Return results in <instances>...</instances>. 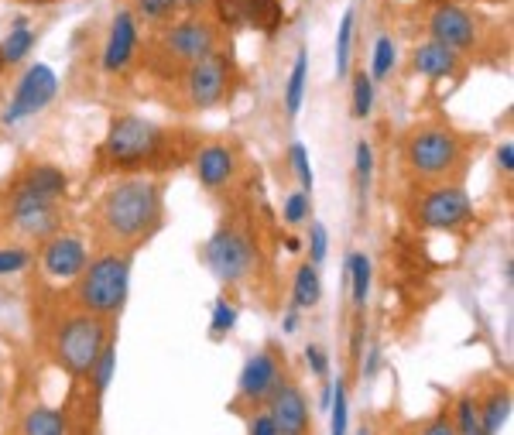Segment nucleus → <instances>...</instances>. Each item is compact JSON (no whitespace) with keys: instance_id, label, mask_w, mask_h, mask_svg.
Listing matches in <instances>:
<instances>
[{"instance_id":"obj_1","label":"nucleus","mask_w":514,"mask_h":435,"mask_svg":"<svg viewBox=\"0 0 514 435\" xmlns=\"http://www.w3.org/2000/svg\"><path fill=\"white\" fill-rule=\"evenodd\" d=\"M165 223L162 185L148 175H131L110 185L93 209V237L103 251L134 254Z\"/></svg>"},{"instance_id":"obj_2","label":"nucleus","mask_w":514,"mask_h":435,"mask_svg":"<svg viewBox=\"0 0 514 435\" xmlns=\"http://www.w3.org/2000/svg\"><path fill=\"white\" fill-rule=\"evenodd\" d=\"M172 134L175 131H165L148 117L120 114L110 120V131L96 151V161L103 172H144V168L175 165Z\"/></svg>"},{"instance_id":"obj_3","label":"nucleus","mask_w":514,"mask_h":435,"mask_svg":"<svg viewBox=\"0 0 514 435\" xmlns=\"http://www.w3.org/2000/svg\"><path fill=\"white\" fill-rule=\"evenodd\" d=\"M131 292V254L100 251L76 281L79 312H90L96 319H114L127 305Z\"/></svg>"},{"instance_id":"obj_4","label":"nucleus","mask_w":514,"mask_h":435,"mask_svg":"<svg viewBox=\"0 0 514 435\" xmlns=\"http://www.w3.org/2000/svg\"><path fill=\"white\" fill-rule=\"evenodd\" d=\"M110 340L114 336H110L107 319H96L90 312H72V316L59 322V329L52 336V360L69 377L83 381V377H90L96 357H100Z\"/></svg>"},{"instance_id":"obj_5","label":"nucleus","mask_w":514,"mask_h":435,"mask_svg":"<svg viewBox=\"0 0 514 435\" xmlns=\"http://www.w3.org/2000/svg\"><path fill=\"white\" fill-rule=\"evenodd\" d=\"M405 161L422 179H446L463 161V138L443 124H422L408 134Z\"/></svg>"},{"instance_id":"obj_6","label":"nucleus","mask_w":514,"mask_h":435,"mask_svg":"<svg viewBox=\"0 0 514 435\" xmlns=\"http://www.w3.org/2000/svg\"><path fill=\"white\" fill-rule=\"evenodd\" d=\"M220 48V31L213 21L203 18H182L168 24L162 35L155 38V59L165 69H189L199 59L213 55Z\"/></svg>"},{"instance_id":"obj_7","label":"nucleus","mask_w":514,"mask_h":435,"mask_svg":"<svg viewBox=\"0 0 514 435\" xmlns=\"http://www.w3.org/2000/svg\"><path fill=\"white\" fill-rule=\"evenodd\" d=\"M203 257H206V268H210L223 285H244L247 278L257 275V264H261L254 237L244 227H234V223L220 227L206 240Z\"/></svg>"},{"instance_id":"obj_8","label":"nucleus","mask_w":514,"mask_h":435,"mask_svg":"<svg viewBox=\"0 0 514 435\" xmlns=\"http://www.w3.org/2000/svg\"><path fill=\"white\" fill-rule=\"evenodd\" d=\"M237 83V66L234 55H227L223 48H216L213 55L199 59L196 66L182 72V86H186V103L192 110H213L220 107L230 96Z\"/></svg>"},{"instance_id":"obj_9","label":"nucleus","mask_w":514,"mask_h":435,"mask_svg":"<svg viewBox=\"0 0 514 435\" xmlns=\"http://www.w3.org/2000/svg\"><path fill=\"white\" fill-rule=\"evenodd\" d=\"M415 216H419L425 230L460 233L463 227L473 223V203L463 185H439V189L425 192Z\"/></svg>"},{"instance_id":"obj_10","label":"nucleus","mask_w":514,"mask_h":435,"mask_svg":"<svg viewBox=\"0 0 514 435\" xmlns=\"http://www.w3.org/2000/svg\"><path fill=\"white\" fill-rule=\"evenodd\" d=\"M285 384V357L275 346H264L261 353H254L244 364L237 377V401L247 408H264L268 398Z\"/></svg>"},{"instance_id":"obj_11","label":"nucleus","mask_w":514,"mask_h":435,"mask_svg":"<svg viewBox=\"0 0 514 435\" xmlns=\"http://www.w3.org/2000/svg\"><path fill=\"white\" fill-rule=\"evenodd\" d=\"M55 93H59V76H55V69H48V66H31V69L21 76L18 90H14L11 103L4 107V114H0V120H4L7 127H14V124H21V120L42 114L48 103L55 100Z\"/></svg>"},{"instance_id":"obj_12","label":"nucleus","mask_w":514,"mask_h":435,"mask_svg":"<svg viewBox=\"0 0 514 435\" xmlns=\"http://www.w3.org/2000/svg\"><path fill=\"white\" fill-rule=\"evenodd\" d=\"M66 220L62 206L55 199H42V196H31L24 189H11V223L28 237L48 240L55 237Z\"/></svg>"},{"instance_id":"obj_13","label":"nucleus","mask_w":514,"mask_h":435,"mask_svg":"<svg viewBox=\"0 0 514 435\" xmlns=\"http://www.w3.org/2000/svg\"><path fill=\"white\" fill-rule=\"evenodd\" d=\"M268 415L275 422L278 435H312V412H309V398L299 384L285 381L281 388L268 398Z\"/></svg>"},{"instance_id":"obj_14","label":"nucleus","mask_w":514,"mask_h":435,"mask_svg":"<svg viewBox=\"0 0 514 435\" xmlns=\"http://www.w3.org/2000/svg\"><path fill=\"white\" fill-rule=\"evenodd\" d=\"M86 264H90V251H86L83 237H76V233H55V237L45 240L42 268L48 278H55V281L79 278Z\"/></svg>"},{"instance_id":"obj_15","label":"nucleus","mask_w":514,"mask_h":435,"mask_svg":"<svg viewBox=\"0 0 514 435\" xmlns=\"http://www.w3.org/2000/svg\"><path fill=\"white\" fill-rule=\"evenodd\" d=\"M429 31H432V42L446 45L449 52H467V48L477 45V21L470 18V11L456 4H443L432 11L429 18Z\"/></svg>"},{"instance_id":"obj_16","label":"nucleus","mask_w":514,"mask_h":435,"mask_svg":"<svg viewBox=\"0 0 514 435\" xmlns=\"http://www.w3.org/2000/svg\"><path fill=\"white\" fill-rule=\"evenodd\" d=\"M192 165H196V179L203 182V189H223V185L234 182L237 175V151L223 141H210L192 155Z\"/></svg>"},{"instance_id":"obj_17","label":"nucleus","mask_w":514,"mask_h":435,"mask_svg":"<svg viewBox=\"0 0 514 435\" xmlns=\"http://www.w3.org/2000/svg\"><path fill=\"white\" fill-rule=\"evenodd\" d=\"M138 55V14L134 11H117L110 38L103 45V69L107 72H124Z\"/></svg>"},{"instance_id":"obj_18","label":"nucleus","mask_w":514,"mask_h":435,"mask_svg":"<svg viewBox=\"0 0 514 435\" xmlns=\"http://www.w3.org/2000/svg\"><path fill=\"white\" fill-rule=\"evenodd\" d=\"M220 14H223V21L264 28L268 35L278 28V21H281L278 0H220Z\"/></svg>"},{"instance_id":"obj_19","label":"nucleus","mask_w":514,"mask_h":435,"mask_svg":"<svg viewBox=\"0 0 514 435\" xmlns=\"http://www.w3.org/2000/svg\"><path fill=\"white\" fill-rule=\"evenodd\" d=\"M14 189H24L31 196H42V199H55L59 203L69 189V175L62 168L48 165V161H35L21 172V179L14 182Z\"/></svg>"},{"instance_id":"obj_20","label":"nucleus","mask_w":514,"mask_h":435,"mask_svg":"<svg viewBox=\"0 0 514 435\" xmlns=\"http://www.w3.org/2000/svg\"><path fill=\"white\" fill-rule=\"evenodd\" d=\"M412 66L425 79H446L460 69V55L449 52V48L439 45V42H422L412 52Z\"/></svg>"},{"instance_id":"obj_21","label":"nucleus","mask_w":514,"mask_h":435,"mask_svg":"<svg viewBox=\"0 0 514 435\" xmlns=\"http://www.w3.org/2000/svg\"><path fill=\"white\" fill-rule=\"evenodd\" d=\"M21 435H69V418L59 408L35 405L21 418Z\"/></svg>"},{"instance_id":"obj_22","label":"nucleus","mask_w":514,"mask_h":435,"mask_svg":"<svg viewBox=\"0 0 514 435\" xmlns=\"http://www.w3.org/2000/svg\"><path fill=\"white\" fill-rule=\"evenodd\" d=\"M323 302V281H319V268L316 264H299L295 271V281H292V305L299 312H309Z\"/></svg>"},{"instance_id":"obj_23","label":"nucleus","mask_w":514,"mask_h":435,"mask_svg":"<svg viewBox=\"0 0 514 435\" xmlns=\"http://www.w3.org/2000/svg\"><path fill=\"white\" fill-rule=\"evenodd\" d=\"M508 422H511V391L497 388L480 401V429H484V435H501Z\"/></svg>"},{"instance_id":"obj_24","label":"nucleus","mask_w":514,"mask_h":435,"mask_svg":"<svg viewBox=\"0 0 514 435\" xmlns=\"http://www.w3.org/2000/svg\"><path fill=\"white\" fill-rule=\"evenodd\" d=\"M343 275H347V281H350L353 305H357V309H364L367 298H371V275H374V271H371V257L353 251L347 257V264H343Z\"/></svg>"},{"instance_id":"obj_25","label":"nucleus","mask_w":514,"mask_h":435,"mask_svg":"<svg viewBox=\"0 0 514 435\" xmlns=\"http://www.w3.org/2000/svg\"><path fill=\"white\" fill-rule=\"evenodd\" d=\"M305 86H309V52L295 55L292 62V76H288V86H285V114L288 117H299L302 110V100H305Z\"/></svg>"},{"instance_id":"obj_26","label":"nucleus","mask_w":514,"mask_h":435,"mask_svg":"<svg viewBox=\"0 0 514 435\" xmlns=\"http://www.w3.org/2000/svg\"><path fill=\"white\" fill-rule=\"evenodd\" d=\"M31 48H35V31L28 28V21L18 18L4 42H0V59H4V66H14V62L28 59Z\"/></svg>"},{"instance_id":"obj_27","label":"nucleus","mask_w":514,"mask_h":435,"mask_svg":"<svg viewBox=\"0 0 514 435\" xmlns=\"http://www.w3.org/2000/svg\"><path fill=\"white\" fill-rule=\"evenodd\" d=\"M114 374H117V343L110 340L107 346H103V353L96 357V364H93V370H90V381H93L96 401H100L103 394L110 391V384H114Z\"/></svg>"},{"instance_id":"obj_28","label":"nucleus","mask_w":514,"mask_h":435,"mask_svg":"<svg viewBox=\"0 0 514 435\" xmlns=\"http://www.w3.org/2000/svg\"><path fill=\"white\" fill-rule=\"evenodd\" d=\"M350 432V398L343 377L333 381V401H329V435H347Z\"/></svg>"},{"instance_id":"obj_29","label":"nucleus","mask_w":514,"mask_h":435,"mask_svg":"<svg viewBox=\"0 0 514 435\" xmlns=\"http://www.w3.org/2000/svg\"><path fill=\"white\" fill-rule=\"evenodd\" d=\"M453 425H456V435H484V429H480V401L473 398V394L456 398Z\"/></svg>"},{"instance_id":"obj_30","label":"nucleus","mask_w":514,"mask_h":435,"mask_svg":"<svg viewBox=\"0 0 514 435\" xmlns=\"http://www.w3.org/2000/svg\"><path fill=\"white\" fill-rule=\"evenodd\" d=\"M237 326V305L230 298H216L213 316H210V340H227Z\"/></svg>"},{"instance_id":"obj_31","label":"nucleus","mask_w":514,"mask_h":435,"mask_svg":"<svg viewBox=\"0 0 514 435\" xmlns=\"http://www.w3.org/2000/svg\"><path fill=\"white\" fill-rule=\"evenodd\" d=\"M353 7L343 14L340 21V35H336V79H347L350 76V45H353Z\"/></svg>"},{"instance_id":"obj_32","label":"nucleus","mask_w":514,"mask_h":435,"mask_svg":"<svg viewBox=\"0 0 514 435\" xmlns=\"http://www.w3.org/2000/svg\"><path fill=\"white\" fill-rule=\"evenodd\" d=\"M395 62H398V48H395V42H391L388 35H381L374 42V59H371V72H367V76L374 79H388L391 76V69H395Z\"/></svg>"},{"instance_id":"obj_33","label":"nucleus","mask_w":514,"mask_h":435,"mask_svg":"<svg viewBox=\"0 0 514 435\" xmlns=\"http://www.w3.org/2000/svg\"><path fill=\"white\" fill-rule=\"evenodd\" d=\"M374 114V79L364 69L353 76V117H371Z\"/></svg>"},{"instance_id":"obj_34","label":"nucleus","mask_w":514,"mask_h":435,"mask_svg":"<svg viewBox=\"0 0 514 435\" xmlns=\"http://www.w3.org/2000/svg\"><path fill=\"white\" fill-rule=\"evenodd\" d=\"M288 165H292L295 179H299V192H309L312 196V165H309V148H305L302 141H295L292 148H288Z\"/></svg>"},{"instance_id":"obj_35","label":"nucleus","mask_w":514,"mask_h":435,"mask_svg":"<svg viewBox=\"0 0 514 435\" xmlns=\"http://www.w3.org/2000/svg\"><path fill=\"white\" fill-rule=\"evenodd\" d=\"M353 161H357V189H360V199H367L371 192V179H374V151L367 141H357L353 148Z\"/></svg>"},{"instance_id":"obj_36","label":"nucleus","mask_w":514,"mask_h":435,"mask_svg":"<svg viewBox=\"0 0 514 435\" xmlns=\"http://www.w3.org/2000/svg\"><path fill=\"white\" fill-rule=\"evenodd\" d=\"M134 7H138V14L144 21L165 24V21H172L175 14H179L182 0H134Z\"/></svg>"},{"instance_id":"obj_37","label":"nucleus","mask_w":514,"mask_h":435,"mask_svg":"<svg viewBox=\"0 0 514 435\" xmlns=\"http://www.w3.org/2000/svg\"><path fill=\"white\" fill-rule=\"evenodd\" d=\"M309 213H312L309 192H292V196L285 199V206H281V220H285L288 227H302V223H309Z\"/></svg>"},{"instance_id":"obj_38","label":"nucleus","mask_w":514,"mask_h":435,"mask_svg":"<svg viewBox=\"0 0 514 435\" xmlns=\"http://www.w3.org/2000/svg\"><path fill=\"white\" fill-rule=\"evenodd\" d=\"M31 264V251L28 247H0V278L21 275Z\"/></svg>"},{"instance_id":"obj_39","label":"nucleus","mask_w":514,"mask_h":435,"mask_svg":"<svg viewBox=\"0 0 514 435\" xmlns=\"http://www.w3.org/2000/svg\"><path fill=\"white\" fill-rule=\"evenodd\" d=\"M326 251H329V233L323 223H312L309 227V264H323L326 261Z\"/></svg>"},{"instance_id":"obj_40","label":"nucleus","mask_w":514,"mask_h":435,"mask_svg":"<svg viewBox=\"0 0 514 435\" xmlns=\"http://www.w3.org/2000/svg\"><path fill=\"white\" fill-rule=\"evenodd\" d=\"M305 367L312 370V377H319V381H329V357L323 346L309 343L305 346Z\"/></svg>"},{"instance_id":"obj_41","label":"nucleus","mask_w":514,"mask_h":435,"mask_svg":"<svg viewBox=\"0 0 514 435\" xmlns=\"http://www.w3.org/2000/svg\"><path fill=\"white\" fill-rule=\"evenodd\" d=\"M247 435H278L275 422H271L268 408H261V412H254L247 418Z\"/></svg>"},{"instance_id":"obj_42","label":"nucleus","mask_w":514,"mask_h":435,"mask_svg":"<svg viewBox=\"0 0 514 435\" xmlns=\"http://www.w3.org/2000/svg\"><path fill=\"white\" fill-rule=\"evenodd\" d=\"M419 435H456V425L446 412H439L436 418H429V422L422 425Z\"/></svg>"},{"instance_id":"obj_43","label":"nucleus","mask_w":514,"mask_h":435,"mask_svg":"<svg viewBox=\"0 0 514 435\" xmlns=\"http://www.w3.org/2000/svg\"><path fill=\"white\" fill-rule=\"evenodd\" d=\"M364 381H374L377 377V370H381V350H377V346H371V350L364 353Z\"/></svg>"},{"instance_id":"obj_44","label":"nucleus","mask_w":514,"mask_h":435,"mask_svg":"<svg viewBox=\"0 0 514 435\" xmlns=\"http://www.w3.org/2000/svg\"><path fill=\"white\" fill-rule=\"evenodd\" d=\"M497 168H501L504 175L514 172V144L511 141H504L501 148H497Z\"/></svg>"},{"instance_id":"obj_45","label":"nucleus","mask_w":514,"mask_h":435,"mask_svg":"<svg viewBox=\"0 0 514 435\" xmlns=\"http://www.w3.org/2000/svg\"><path fill=\"white\" fill-rule=\"evenodd\" d=\"M299 326H302V312L292 305V309H285V316H281V329L292 336V333H299Z\"/></svg>"},{"instance_id":"obj_46","label":"nucleus","mask_w":514,"mask_h":435,"mask_svg":"<svg viewBox=\"0 0 514 435\" xmlns=\"http://www.w3.org/2000/svg\"><path fill=\"white\" fill-rule=\"evenodd\" d=\"M285 251H288V254H299V251H302V240H299V237H288V240H285Z\"/></svg>"},{"instance_id":"obj_47","label":"nucleus","mask_w":514,"mask_h":435,"mask_svg":"<svg viewBox=\"0 0 514 435\" xmlns=\"http://www.w3.org/2000/svg\"><path fill=\"white\" fill-rule=\"evenodd\" d=\"M186 7H199V4H206V0H182Z\"/></svg>"},{"instance_id":"obj_48","label":"nucleus","mask_w":514,"mask_h":435,"mask_svg":"<svg viewBox=\"0 0 514 435\" xmlns=\"http://www.w3.org/2000/svg\"><path fill=\"white\" fill-rule=\"evenodd\" d=\"M28 4H52V0H28Z\"/></svg>"},{"instance_id":"obj_49","label":"nucleus","mask_w":514,"mask_h":435,"mask_svg":"<svg viewBox=\"0 0 514 435\" xmlns=\"http://www.w3.org/2000/svg\"><path fill=\"white\" fill-rule=\"evenodd\" d=\"M360 435H371V432H367V429H360Z\"/></svg>"},{"instance_id":"obj_50","label":"nucleus","mask_w":514,"mask_h":435,"mask_svg":"<svg viewBox=\"0 0 514 435\" xmlns=\"http://www.w3.org/2000/svg\"><path fill=\"white\" fill-rule=\"evenodd\" d=\"M0 69H7V66H4V59H0Z\"/></svg>"}]
</instances>
